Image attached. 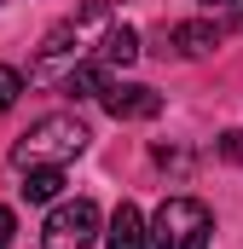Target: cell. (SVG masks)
<instances>
[{"label":"cell","instance_id":"7c38bea8","mask_svg":"<svg viewBox=\"0 0 243 249\" xmlns=\"http://www.w3.org/2000/svg\"><path fill=\"white\" fill-rule=\"evenodd\" d=\"M214 6H232V0H214Z\"/></svg>","mask_w":243,"mask_h":249},{"label":"cell","instance_id":"8992f818","mask_svg":"<svg viewBox=\"0 0 243 249\" xmlns=\"http://www.w3.org/2000/svg\"><path fill=\"white\" fill-rule=\"evenodd\" d=\"M168 41H174V53H180V58H203V53H214V47H220V29H214V23H203V18H185V23L168 29Z\"/></svg>","mask_w":243,"mask_h":249},{"label":"cell","instance_id":"6da1fadb","mask_svg":"<svg viewBox=\"0 0 243 249\" xmlns=\"http://www.w3.org/2000/svg\"><path fill=\"white\" fill-rule=\"evenodd\" d=\"M87 139H93V133L75 122V116H41V122L12 145V162H17V168H64L69 157L87 151Z\"/></svg>","mask_w":243,"mask_h":249},{"label":"cell","instance_id":"9c48e42d","mask_svg":"<svg viewBox=\"0 0 243 249\" xmlns=\"http://www.w3.org/2000/svg\"><path fill=\"white\" fill-rule=\"evenodd\" d=\"M17 93H23V75H17L12 64H0V116L17 105Z\"/></svg>","mask_w":243,"mask_h":249},{"label":"cell","instance_id":"277c9868","mask_svg":"<svg viewBox=\"0 0 243 249\" xmlns=\"http://www.w3.org/2000/svg\"><path fill=\"white\" fill-rule=\"evenodd\" d=\"M99 105H104L116 122H145V116H156V110H162V99H156L151 87H139V81H104Z\"/></svg>","mask_w":243,"mask_h":249},{"label":"cell","instance_id":"52a82bcc","mask_svg":"<svg viewBox=\"0 0 243 249\" xmlns=\"http://www.w3.org/2000/svg\"><path fill=\"white\" fill-rule=\"evenodd\" d=\"M139 58V35L127 23H104L99 29V64H133Z\"/></svg>","mask_w":243,"mask_h":249},{"label":"cell","instance_id":"30bf717a","mask_svg":"<svg viewBox=\"0 0 243 249\" xmlns=\"http://www.w3.org/2000/svg\"><path fill=\"white\" fill-rule=\"evenodd\" d=\"M220 157H232V162H243V133H220Z\"/></svg>","mask_w":243,"mask_h":249},{"label":"cell","instance_id":"ba28073f","mask_svg":"<svg viewBox=\"0 0 243 249\" xmlns=\"http://www.w3.org/2000/svg\"><path fill=\"white\" fill-rule=\"evenodd\" d=\"M64 186V168H23V197L29 203H52Z\"/></svg>","mask_w":243,"mask_h":249},{"label":"cell","instance_id":"7a4b0ae2","mask_svg":"<svg viewBox=\"0 0 243 249\" xmlns=\"http://www.w3.org/2000/svg\"><path fill=\"white\" fill-rule=\"evenodd\" d=\"M151 249H208L214 238V214L197 203V197H168L156 209V220L145 226Z\"/></svg>","mask_w":243,"mask_h":249},{"label":"cell","instance_id":"8fae6325","mask_svg":"<svg viewBox=\"0 0 243 249\" xmlns=\"http://www.w3.org/2000/svg\"><path fill=\"white\" fill-rule=\"evenodd\" d=\"M12 232H17V220H12V209H6V203H0V249L12 244Z\"/></svg>","mask_w":243,"mask_h":249},{"label":"cell","instance_id":"3957f363","mask_svg":"<svg viewBox=\"0 0 243 249\" xmlns=\"http://www.w3.org/2000/svg\"><path fill=\"white\" fill-rule=\"evenodd\" d=\"M99 203L93 197H69V203H58L52 214H47V226H41V249H87L93 238H99Z\"/></svg>","mask_w":243,"mask_h":249},{"label":"cell","instance_id":"5b68a950","mask_svg":"<svg viewBox=\"0 0 243 249\" xmlns=\"http://www.w3.org/2000/svg\"><path fill=\"white\" fill-rule=\"evenodd\" d=\"M104 249H151V238H145V214H139L133 203H116L110 232H104Z\"/></svg>","mask_w":243,"mask_h":249}]
</instances>
